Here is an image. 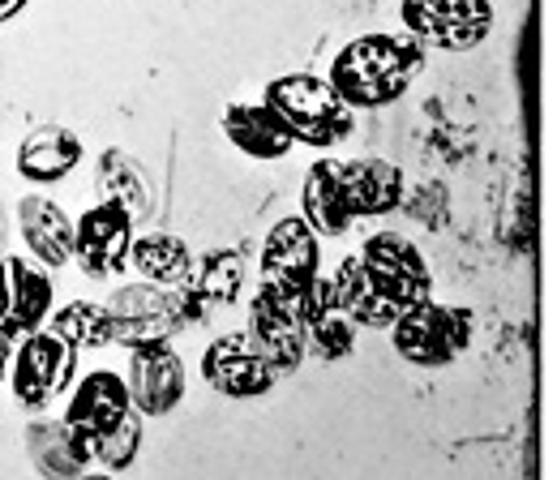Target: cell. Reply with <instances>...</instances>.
<instances>
[{"label": "cell", "instance_id": "6da1fadb", "mask_svg": "<svg viewBox=\"0 0 557 480\" xmlns=\"http://www.w3.org/2000/svg\"><path fill=\"white\" fill-rule=\"evenodd\" d=\"M424 52L417 39L404 30V35H360L344 44L331 61V86L335 95L348 103L351 112L356 108H391L399 103L412 82L424 69Z\"/></svg>", "mask_w": 557, "mask_h": 480}, {"label": "cell", "instance_id": "7a4b0ae2", "mask_svg": "<svg viewBox=\"0 0 557 480\" xmlns=\"http://www.w3.org/2000/svg\"><path fill=\"white\" fill-rule=\"evenodd\" d=\"M262 103L278 116V125L292 134V141L305 146H339L356 125V112L335 95V86L318 73H283L271 77L262 90Z\"/></svg>", "mask_w": 557, "mask_h": 480}, {"label": "cell", "instance_id": "3957f363", "mask_svg": "<svg viewBox=\"0 0 557 480\" xmlns=\"http://www.w3.org/2000/svg\"><path fill=\"white\" fill-rule=\"evenodd\" d=\"M4 378H9L17 408L48 411L61 395H70L73 378H77V352L57 331L39 327L17 340Z\"/></svg>", "mask_w": 557, "mask_h": 480}, {"label": "cell", "instance_id": "277c9868", "mask_svg": "<svg viewBox=\"0 0 557 480\" xmlns=\"http://www.w3.org/2000/svg\"><path fill=\"white\" fill-rule=\"evenodd\" d=\"M472 331H476V322H472L468 309L437 305L429 296V300L404 309L391 322V343H395V352L408 365H417V369H442V365L459 360L472 347Z\"/></svg>", "mask_w": 557, "mask_h": 480}, {"label": "cell", "instance_id": "5b68a950", "mask_svg": "<svg viewBox=\"0 0 557 480\" xmlns=\"http://www.w3.org/2000/svg\"><path fill=\"white\" fill-rule=\"evenodd\" d=\"M399 22L420 48L472 52L488 39L497 13L488 0H404Z\"/></svg>", "mask_w": 557, "mask_h": 480}, {"label": "cell", "instance_id": "8992f818", "mask_svg": "<svg viewBox=\"0 0 557 480\" xmlns=\"http://www.w3.org/2000/svg\"><path fill=\"white\" fill-rule=\"evenodd\" d=\"M305 296V292H300ZM300 296L278 292V287H258L249 300V327L245 335L253 340V347L262 352V360L275 373H296L309 356L305 343V313H300Z\"/></svg>", "mask_w": 557, "mask_h": 480}, {"label": "cell", "instance_id": "52a82bcc", "mask_svg": "<svg viewBox=\"0 0 557 480\" xmlns=\"http://www.w3.org/2000/svg\"><path fill=\"white\" fill-rule=\"evenodd\" d=\"M108 313H112V343H121V347L168 343L176 331H185L176 287H159V283L116 287L108 300Z\"/></svg>", "mask_w": 557, "mask_h": 480}, {"label": "cell", "instance_id": "ba28073f", "mask_svg": "<svg viewBox=\"0 0 557 480\" xmlns=\"http://www.w3.org/2000/svg\"><path fill=\"white\" fill-rule=\"evenodd\" d=\"M356 258H360L364 274L373 279V287H377L399 313L433 296V274L424 267L420 249L408 236H399V232H377V236H369Z\"/></svg>", "mask_w": 557, "mask_h": 480}, {"label": "cell", "instance_id": "9c48e42d", "mask_svg": "<svg viewBox=\"0 0 557 480\" xmlns=\"http://www.w3.org/2000/svg\"><path fill=\"white\" fill-rule=\"evenodd\" d=\"M134 214L116 202L90 206L73 223V262L90 279H116L129 267V245H134Z\"/></svg>", "mask_w": 557, "mask_h": 480}, {"label": "cell", "instance_id": "30bf717a", "mask_svg": "<svg viewBox=\"0 0 557 480\" xmlns=\"http://www.w3.org/2000/svg\"><path fill=\"white\" fill-rule=\"evenodd\" d=\"M57 287L39 262H26L22 254H0V335L17 343L22 335L39 331L52 313Z\"/></svg>", "mask_w": 557, "mask_h": 480}, {"label": "cell", "instance_id": "8fae6325", "mask_svg": "<svg viewBox=\"0 0 557 480\" xmlns=\"http://www.w3.org/2000/svg\"><path fill=\"white\" fill-rule=\"evenodd\" d=\"M275 369L262 360V352L245 331H227L202 352V382L214 395L227 399H262L275 391Z\"/></svg>", "mask_w": 557, "mask_h": 480}, {"label": "cell", "instance_id": "7c38bea8", "mask_svg": "<svg viewBox=\"0 0 557 480\" xmlns=\"http://www.w3.org/2000/svg\"><path fill=\"white\" fill-rule=\"evenodd\" d=\"M318 241L322 236L300 214L278 219L275 227L267 232V241H262V283L300 296L322 274V245Z\"/></svg>", "mask_w": 557, "mask_h": 480}, {"label": "cell", "instance_id": "4fadbf2b", "mask_svg": "<svg viewBox=\"0 0 557 480\" xmlns=\"http://www.w3.org/2000/svg\"><path fill=\"white\" fill-rule=\"evenodd\" d=\"M240 287H245V254L236 245H223V249H210L202 258H194L185 283L176 287L185 327L210 322V313L232 305L240 296Z\"/></svg>", "mask_w": 557, "mask_h": 480}, {"label": "cell", "instance_id": "5bb4252c", "mask_svg": "<svg viewBox=\"0 0 557 480\" xmlns=\"http://www.w3.org/2000/svg\"><path fill=\"white\" fill-rule=\"evenodd\" d=\"M185 360L168 343L129 347V404L138 416H172L185 399Z\"/></svg>", "mask_w": 557, "mask_h": 480}, {"label": "cell", "instance_id": "9a60e30c", "mask_svg": "<svg viewBox=\"0 0 557 480\" xmlns=\"http://www.w3.org/2000/svg\"><path fill=\"white\" fill-rule=\"evenodd\" d=\"M129 408H134V404H129L125 378L112 373V369H90L82 382L70 386V404H65V416H61V420L73 429V438L90 451V442L103 438Z\"/></svg>", "mask_w": 557, "mask_h": 480}, {"label": "cell", "instance_id": "2e32d148", "mask_svg": "<svg viewBox=\"0 0 557 480\" xmlns=\"http://www.w3.org/2000/svg\"><path fill=\"white\" fill-rule=\"evenodd\" d=\"M300 313H305V343H309V352H313L318 360H344V356H351L360 327L339 309L331 279L318 274V279L305 287Z\"/></svg>", "mask_w": 557, "mask_h": 480}, {"label": "cell", "instance_id": "e0dca14e", "mask_svg": "<svg viewBox=\"0 0 557 480\" xmlns=\"http://www.w3.org/2000/svg\"><path fill=\"white\" fill-rule=\"evenodd\" d=\"M22 446L30 468L44 480H77L90 468V451L73 438V429L61 416H35L22 429Z\"/></svg>", "mask_w": 557, "mask_h": 480}, {"label": "cell", "instance_id": "ac0fdd59", "mask_svg": "<svg viewBox=\"0 0 557 480\" xmlns=\"http://www.w3.org/2000/svg\"><path fill=\"white\" fill-rule=\"evenodd\" d=\"M339 181H344L351 223L391 214L404 202V172L391 159H373V155L369 159H348V163H339Z\"/></svg>", "mask_w": 557, "mask_h": 480}, {"label": "cell", "instance_id": "d6986e66", "mask_svg": "<svg viewBox=\"0 0 557 480\" xmlns=\"http://www.w3.org/2000/svg\"><path fill=\"white\" fill-rule=\"evenodd\" d=\"M17 223H22V241L35 254V262L44 271H61L73 262V219L57 198L30 194L17 202Z\"/></svg>", "mask_w": 557, "mask_h": 480}, {"label": "cell", "instance_id": "ffe728a7", "mask_svg": "<svg viewBox=\"0 0 557 480\" xmlns=\"http://www.w3.org/2000/svg\"><path fill=\"white\" fill-rule=\"evenodd\" d=\"M82 163V137L65 125H39L17 146V172L30 185H61Z\"/></svg>", "mask_w": 557, "mask_h": 480}, {"label": "cell", "instance_id": "44dd1931", "mask_svg": "<svg viewBox=\"0 0 557 480\" xmlns=\"http://www.w3.org/2000/svg\"><path fill=\"white\" fill-rule=\"evenodd\" d=\"M300 219L318 236H344L351 227L344 181H339V159H318L305 181H300Z\"/></svg>", "mask_w": 557, "mask_h": 480}, {"label": "cell", "instance_id": "7402d4cb", "mask_svg": "<svg viewBox=\"0 0 557 480\" xmlns=\"http://www.w3.org/2000/svg\"><path fill=\"white\" fill-rule=\"evenodd\" d=\"M223 134L227 141L240 150V155H249V159H283L296 141L292 134L278 125V116L267 108V103H232L227 112H223Z\"/></svg>", "mask_w": 557, "mask_h": 480}, {"label": "cell", "instance_id": "603a6c76", "mask_svg": "<svg viewBox=\"0 0 557 480\" xmlns=\"http://www.w3.org/2000/svg\"><path fill=\"white\" fill-rule=\"evenodd\" d=\"M331 287H335L339 309L348 313L356 327H364V331H391V322L399 318V309H395V305L373 287V279L364 274L360 258H344L335 279H331Z\"/></svg>", "mask_w": 557, "mask_h": 480}, {"label": "cell", "instance_id": "cb8c5ba5", "mask_svg": "<svg viewBox=\"0 0 557 480\" xmlns=\"http://www.w3.org/2000/svg\"><path fill=\"white\" fill-rule=\"evenodd\" d=\"M103 202L125 206L134 214V223L146 219L154 210V185H150V172L141 168L134 155L125 150H103L99 155V176H95Z\"/></svg>", "mask_w": 557, "mask_h": 480}, {"label": "cell", "instance_id": "d4e9b609", "mask_svg": "<svg viewBox=\"0 0 557 480\" xmlns=\"http://www.w3.org/2000/svg\"><path fill=\"white\" fill-rule=\"evenodd\" d=\"M129 267L159 287H181L194 267V249L172 232H141L129 245Z\"/></svg>", "mask_w": 557, "mask_h": 480}, {"label": "cell", "instance_id": "484cf974", "mask_svg": "<svg viewBox=\"0 0 557 480\" xmlns=\"http://www.w3.org/2000/svg\"><path fill=\"white\" fill-rule=\"evenodd\" d=\"M48 318H52L48 331H57L73 352L112 347V313H108V305H99V300H70V305H61V309L48 313Z\"/></svg>", "mask_w": 557, "mask_h": 480}, {"label": "cell", "instance_id": "4316f807", "mask_svg": "<svg viewBox=\"0 0 557 480\" xmlns=\"http://www.w3.org/2000/svg\"><path fill=\"white\" fill-rule=\"evenodd\" d=\"M138 451H141V416L129 408L103 438L90 442V464H99L103 472H125V468L138 464Z\"/></svg>", "mask_w": 557, "mask_h": 480}, {"label": "cell", "instance_id": "83f0119b", "mask_svg": "<svg viewBox=\"0 0 557 480\" xmlns=\"http://www.w3.org/2000/svg\"><path fill=\"white\" fill-rule=\"evenodd\" d=\"M26 4H30V0H0V26H9L13 17H22Z\"/></svg>", "mask_w": 557, "mask_h": 480}, {"label": "cell", "instance_id": "f1b7e54d", "mask_svg": "<svg viewBox=\"0 0 557 480\" xmlns=\"http://www.w3.org/2000/svg\"><path fill=\"white\" fill-rule=\"evenodd\" d=\"M9 356H13V343L0 335V382H4V373H9Z\"/></svg>", "mask_w": 557, "mask_h": 480}, {"label": "cell", "instance_id": "f546056e", "mask_svg": "<svg viewBox=\"0 0 557 480\" xmlns=\"http://www.w3.org/2000/svg\"><path fill=\"white\" fill-rule=\"evenodd\" d=\"M77 480H116V477H112V472H90V468H86Z\"/></svg>", "mask_w": 557, "mask_h": 480}, {"label": "cell", "instance_id": "4dcf8cb0", "mask_svg": "<svg viewBox=\"0 0 557 480\" xmlns=\"http://www.w3.org/2000/svg\"><path fill=\"white\" fill-rule=\"evenodd\" d=\"M0 245H4V202H0Z\"/></svg>", "mask_w": 557, "mask_h": 480}]
</instances>
